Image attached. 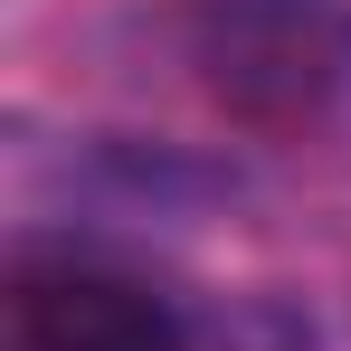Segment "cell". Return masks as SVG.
Here are the masks:
<instances>
[{"label": "cell", "instance_id": "cell-1", "mask_svg": "<svg viewBox=\"0 0 351 351\" xmlns=\"http://www.w3.org/2000/svg\"><path fill=\"white\" fill-rule=\"evenodd\" d=\"M0 323H10V351H199V313L162 276L76 237L10 256Z\"/></svg>", "mask_w": 351, "mask_h": 351}, {"label": "cell", "instance_id": "cell-3", "mask_svg": "<svg viewBox=\"0 0 351 351\" xmlns=\"http://www.w3.org/2000/svg\"><path fill=\"white\" fill-rule=\"evenodd\" d=\"M199 351H313V323L276 294H247V304L199 313Z\"/></svg>", "mask_w": 351, "mask_h": 351}, {"label": "cell", "instance_id": "cell-2", "mask_svg": "<svg viewBox=\"0 0 351 351\" xmlns=\"http://www.w3.org/2000/svg\"><path fill=\"white\" fill-rule=\"evenodd\" d=\"M190 58L247 114H313L351 86V19L332 0H209Z\"/></svg>", "mask_w": 351, "mask_h": 351}]
</instances>
